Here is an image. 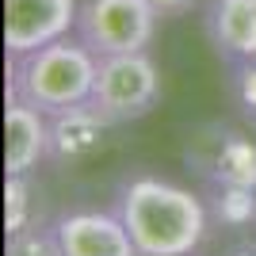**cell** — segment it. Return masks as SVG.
<instances>
[{
	"label": "cell",
	"instance_id": "cell-7",
	"mask_svg": "<svg viewBox=\"0 0 256 256\" xmlns=\"http://www.w3.org/2000/svg\"><path fill=\"white\" fill-rule=\"evenodd\" d=\"M42 157H50L46 111L8 96V107H4V172L8 176H27Z\"/></svg>",
	"mask_w": 256,
	"mask_h": 256
},
{
	"label": "cell",
	"instance_id": "cell-13",
	"mask_svg": "<svg viewBox=\"0 0 256 256\" xmlns=\"http://www.w3.org/2000/svg\"><path fill=\"white\" fill-rule=\"evenodd\" d=\"M241 100L248 107H256V62H248L245 73H241Z\"/></svg>",
	"mask_w": 256,
	"mask_h": 256
},
{
	"label": "cell",
	"instance_id": "cell-9",
	"mask_svg": "<svg viewBox=\"0 0 256 256\" xmlns=\"http://www.w3.org/2000/svg\"><path fill=\"white\" fill-rule=\"evenodd\" d=\"M218 50L241 62H256V0H218L210 16Z\"/></svg>",
	"mask_w": 256,
	"mask_h": 256
},
{
	"label": "cell",
	"instance_id": "cell-12",
	"mask_svg": "<svg viewBox=\"0 0 256 256\" xmlns=\"http://www.w3.org/2000/svg\"><path fill=\"white\" fill-rule=\"evenodd\" d=\"M4 199H8V237H12L27 230V176H8Z\"/></svg>",
	"mask_w": 256,
	"mask_h": 256
},
{
	"label": "cell",
	"instance_id": "cell-8",
	"mask_svg": "<svg viewBox=\"0 0 256 256\" xmlns=\"http://www.w3.org/2000/svg\"><path fill=\"white\" fill-rule=\"evenodd\" d=\"M115 126L92 100L76 104L69 111L50 115V157L54 160H80L104 146L107 130Z\"/></svg>",
	"mask_w": 256,
	"mask_h": 256
},
{
	"label": "cell",
	"instance_id": "cell-10",
	"mask_svg": "<svg viewBox=\"0 0 256 256\" xmlns=\"http://www.w3.org/2000/svg\"><path fill=\"white\" fill-rule=\"evenodd\" d=\"M214 176L222 180V188H252L256 192V146L245 142L241 134H230L218 146Z\"/></svg>",
	"mask_w": 256,
	"mask_h": 256
},
{
	"label": "cell",
	"instance_id": "cell-6",
	"mask_svg": "<svg viewBox=\"0 0 256 256\" xmlns=\"http://www.w3.org/2000/svg\"><path fill=\"white\" fill-rule=\"evenodd\" d=\"M54 234H58V245L65 256H138L134 237L118 214L76 210L58 218Z\"/></svg>",
	"mask_w": 256,
	"mask_h": 256
},
{
	"label": "cell",
	"instance_id": "cell-1",
	"mask_svg": "<svg viewBox=\"0 0 256 256\" xmlns=\"http://www.w3.org/2000/svg\"><path fill=\"white\" fill-rule=\"evenodd\" d=\"M118 218L138 256H192L206 237L203 199L180 184L138 176L118 192Z\"/></svg>",
	"mask_w": 256,
	"mask_h": 256
},
{
	"label": "cell",
	"instance_id": "cell-4",
	"mask_svg": "<svg viewBox=\"0 0 256 256\" xmlns=\"http://www.w3.org/2000/svg\"><path fill=\"white\" fill-rule=\"evenodd\" d=\"M153 31H157V8L150 0H84L80 4L76 34L100 58L146 50L153 42Z\"/></svg>",
	"mask_w": 256,
	"mask_h": 256
},
{
	"label": "cell",
	"instance_id": "cell-14",
	"mask_svg": "<svg viewBox=\"0 0 256 256\" xmlns=\"http://www.w3.org/2000/svg\"><path fill=\"white\" fill-rule=\"evenodd\" d=\"M157 16H184L188 8H195V0H150Z\"/></svg>",
	"mask_w": 256,
	"mask_h": 256
},
{
	"label": "cell",
	"instance_id": "cell-3",
	"mask_svg": "<svg viewBox=\"0 0 256 256\" xmlns=\"http://www.w3.org/2000/svg\"><path fill=\"white\" fill-rule=\"evenodd\" d=\"M157 100H160V73L146 50L100 58L92 104L111 122H134V118L150 115Z\"/></svg>",
	"mask_w": 256,
	"mask_h": 256
},
{
	"label": "cell",
	"instance_id": "cell-15",
	"mask_svg": "<svg viewBox=\"0 0 256 256\" xmlns=\"http://www.w3.org/2000/svg\"><path fill=\"white\" fill-rule=\"evenodd\" d=\"M234 256H256V241H252V245H245V248H237Z\"/></svg>",
	"mask_w": 256,
	"mask_h": 256
},
{
	"label": "cell",
	"instance_id": "cell-5",
	"mask_svg": "<svg viewBox=\"0 0 256 256\" xmlns=\"http://www.w3.org/2000/svg\"><path fill=\"white\" fill-rule=\"evenodd\" d=\"M80 0H4V50L34 54L76 31Z\"/></svg>",
	"mask_w": 256,
	"mask_h": 256
},
{
	"label": "cell",
	"instance_id": "cell-2",
	"mask_svg": "<svg viewBox=\"0 0 256 256\" xmlns=\"http://www.w3.org/2000/svg\"><path fill=\"white\" fill-rule=\"evenodd\" d=\"M96 76H100V54L84 38L65 34L34 54L12 58L8 96L38 107L46 115H58L76 104H88L96 92Z\"/></svg>",
	"mask_w": 256,
	"mask_h": 256
},
{
	"label": "cell",
	"instance_id": "cell-11",
	"mask_svg": "<svg viewBox=\"0 0 256 256\" xmlns=\"http://www.w3.org/2000/svg\"><path fill=\"white\" fill-rule=\"evenodd\" d=\"M4 256H65V252H62V245H58V234H54V230L27 226V230L8 237V252Z\"/></svg>",
	"mask_w": 256,
	"mask_h": 256
}]
</instances>
